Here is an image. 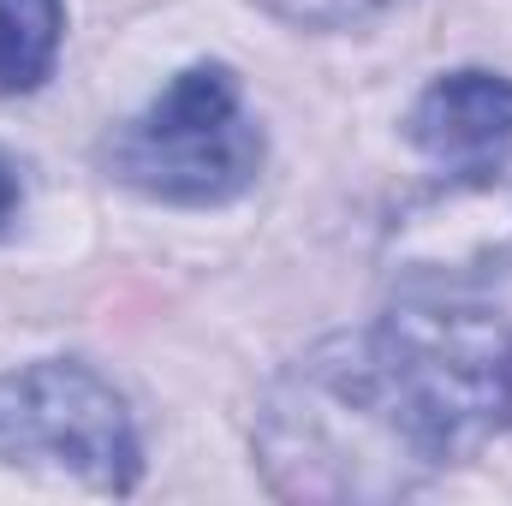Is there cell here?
<instances>
[{"label":"cell","mask_w":512,"mask_h":506,"mask_svg":"<svg viewBox=\"0 0 512 506\" xmlns=\"http://www.w3.org/2000/svg\"><path fill=\"white\" fill-rule=\"evenodd\" d=\"M256 453L286 501H393L435 471L387 399L364 328L322 340L268 387Z\"/></svg>","instance_id":"6da1fadb"},{"label":"cell","mask_w":512,"mask_h":506,"mask_svg":"<svg viewBox=\"0 0 512 506\" xmlns=\"http://www.w3.org/2000/svg\"><path fill=\"white\" fill-rule=\"evenodd\" d=\"M364 346L429 465L471 459L512 423V334L501 316L441 292H399L382 322L364 328Z\"/></svg>","instance_id":"7a4b0ae2"},{"label":"cell","mask_w":512,"mask_h":506,"mask_svg":"<svg viewBox=\"0 0 512 506\" xmlns=\"http://www.w3.org/2000/svg\"><path fill=\"white\" fill-rule=\"evenodd\" d=\"M102 167L155 203H233L256 185L262 131L227 66H185L137 120L102 137Z\"/></svg>","instance_id":"3957f363"},{"label":"cell","mask_w":512,"mask_h":506,"mask_svg":"<svg viewBox=\"0 0 512 506\" xmlns=\"http://www.w3.org/2000/svg\"><path fill=\"white\" fill-rule=\"evenodd\" d=\"M0 459L66 471L102 495H131L143 477V441L126 399L72 358L0 376Z\"/></svg>","instance_id":"277c9868"},{"label":"cell","mask_w":512,"mask_h":506,"mask_svg":"<svg viewBox=\"0 0 512 506\" xmlns=\"http://www.w3.org/2000/svg\"><path fill=\"white\" fill-rule=\"evenodd\" d=\"M382 268L399 292H495L512 286V161H471L411 203L382 233Z\"/></svg>","instance_id":"5b68a950"},{"label":"cell","mask_w":512,"mask_h":506,"mask_svg":"<svg viewBox=\"0 0 512 506\" xmlns=\"http://www.w3.org/2000/svg\"><path fill=\"white\" fill-rule=\"evenodd\" d=\"M405 137L435 155V161H477V155H495L501 143H512V78L501 72H447L435 78L411 120Z\"/></svg>","instance_id":"8992f818"},{"label":"cell","mask_w":512,"mask_h":506,"mask_svg":"<svg viewBox=\"0 0 512 506\" xmlns=\"http://www.w3.org/2000/svg\"><path fill=\"white\" fill-rule=\"evenodd\" d=\"M66 0H0V96H30L54 78Z\"/></svg>","instance_id":"52a82bcc"},{"label":"cell","mask_w":512,"mask_h":506,"mask_svg":"<svg viewBox=\"0 0 512 506\" xmlns=\"http://www.w3.org/2000/svg\"><path fill=\"white\" fill-rule=\"evenodd\" d=\"M262 6L280 12L286 24H304V30H340V24L370 18L382 0H262Z\"/></svg>","instance_id":"ba28073f"},{"label":"cell","mask_w":512,"mask_h":506,"mask_svg":"<svg viewBox=\"0 0 512 506\" xmlns=\"http://www.w3.org/2000/svg\"><path fill=\"white\" fill-rule=\"evenodd\" d=\"M18 209H24V167L0 149V239L12 233V221H18Z\"/></svg>","instance_id":"9c48e42d"}]
</instances>
